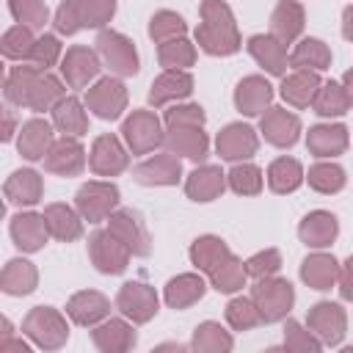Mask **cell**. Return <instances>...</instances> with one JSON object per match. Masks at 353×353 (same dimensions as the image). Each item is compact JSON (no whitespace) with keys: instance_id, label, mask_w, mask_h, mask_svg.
I'll use <instances>...</instances> for the list:
<instances>
[{"instance_id":"obj_1","label":"cell","mask_w":353,"mask_h":353,"mask_svg":"<svg viewBox=\"0 0 353 353\" xmlns=\"http://www.w3.org/2000/svg\"><path fill=\"white\" fill-rule=\"evenodd\" d=\"M3 94L17 108L44 113V110H52L66 97V88L55 74H50V69H39L22 61V66L8 69L3 80Z\"/></svg>"},{"instance_id":"obj_2","label":"cell","mask_w":353,"mask_h":353,"mask_svg":"<svg viewBox=\"0 0 353 353\" xmlns=\"http://www.w3.org/2000/svg\"><path fill=\"white\" fill-rule=\"evenodd\" d=\"M199 11H201V22L196 28L199 50L207 55H218V58L234 55L243 47V39H240V30H237V22H234L229 3L201 0Z\"/></svg>"},{"instance_id":"obj_3","label":"cell","mask_w":353,"mask_h":353,"mask_svg":"<svg viewBox=\"0 0 353 353\" xmlns=\"http://www.w3.org/2000/svg\"><path fill=\"white\" fill-rule=\"evenodd\" d=\"M116 14V0H61L52 25L61 36H74L77 30H105Z\"/></svg>"},{"instance_id":"obj_4","label":"cell","mask_w":353,"mask_h":353,"mask_svg":"<svg viewBox=\"0 0 353 353\" xmlns=\"http://www.w3.org/2000/svg\"><path fill=\"white\" fill-rule=\"evenodd\" d=\"M69 314L52 306H33L22 320V334L41 350H61L69 342Z\"/></svg>"},{"instance_id":"obj_5","label":"cell","mask_w":353,"mask_h":353,"mask_svg":"<svg viewBox=\"0 0 353 353\" xmlns=\"http://www.w3.org/2000/svg\"><path fill=\"white\" fill-rule=\"evenodd\" d=\"M251 298L262 314V323H281L295 306V287L287 279L268 276L256 279V284L251 287Z\"/></svg>"},{"instance_id":"obj_6","label":"cell","mask_w":353,"mask_h":353,"mask_svg":"<svg viewBox=\"0 0 353 353\" xmlns=\"http://www.w3.org/2000/svg\"><path fill=\"white\" fill-rule=\"evenodd\" d=\"M94 44H97V52L102 58V66H108L110 74H116V77H132V74H138L141 61H138V50H135V44H132L130 36L105 28V30H99V36H97Z\"/></svg>"},{"instance_id":"obj_7","label":"cell","mask_w":353,"mask_h":353,"mask_svg":"<svg viewBox=\"0 0 353 353\" xmlns=\"http://www.w3.org/2000/svg\"><path fill=\"white\" fill-rule=\"evenodd\" d=\"M121 193L113 182H102V179H91L83 182L74 193V207L83 215V221L88 223H102L110 218V212L119 210Z\"/></svg>"},{"instance_id":"obj_8","label":"cell","mask_w":353,"mask_h":353,"mask_svg":"<svg viewBox=\"0 0 353 353\" xmlns=\"http://www.w3.org/2000/svg\"><path fill=\"white\" fill-rule=\"evenodd\" d=\"M121 138H124L127 149L138 157V154H149L157 146H163L165 143V130H163V121L157 119V113L132 110L121 121Z\"/></svg>"},{"instance_id":"obj_9","label":"cell","mask_w":353,"mask_h":353,"mask_svg":"<svg viewBox=\"0 0 353 353\" xmlns=\"http://www.w3.org/2000/svg\"><path fill=\"white\" fill-rule=\"evenodd\" d=\"M85 108L102 119V121H116L124 110H127V102H130V94H127V85L121 83V77L116 74H108V77H99L94 85L85 88Z\"/></svg>"},{"instance_id":"obj_10","label":"cell","mask_w":353,"mask_h":353,"mask_svg":"<svg viewBox=\"0 0 353 353\" xmlns=\"http://www.w3.org/2000/svg\"><path fill=\"white\" fill-rule=\"evenodd\" d=\"M130 256H132V251L127 248V243H121L110 229H97L88 237V259L105 276L124 273L130 265Z\"/></svg>"},{"instance_id":"obj_11","label":"cell","mask_w":353,"mask_h":353,"mask_svg":"<svg viewBox=\"0 0 353 353\" xmlns=\"http://www.w3.org/2000/svg\"><path fill=\"white\" fill-rule=\"evenodd\" d=\"M306 328L323 342V347H336V345H342V339L347 334V312L342 309V303L320 301V303L309 306Z\"/></svg>"},{"instance_id":"obj_12","label":"cell","mask_w":353,"mask_h":353,"mask_svg":"<svg viewBox=\"0 0 353 353\" xmlns=\"http://www.w3.org/2000/svg\"><path fill=\"white\" fill-rule=\"evenodd\" d=\"M116 309L135 325H143L157 314L160 298H157L154 287H149L143 281H124L116 292Z\"/></svg>"},{"instance_id":"obj_13","label":"cell","mask_w":353,"mask_h":353,"mask_svg":"<svg viewBox=\"0 0 353 353\" xmlns=\"http://www.w3.org/2000/svg\"><path fill=\"white\" fill-rule=\"evenodd\" d=\"M99 69H102L99 52L83 44L69 47L61 58V77L69 88H88L91 83H97Z\"/></svg>"},{"instance_id":"obj_14","label":"cell","mask_w":353,"mask_h":353,"mask_svg":"<svg viewBox=\"0 0 353 353\" xmlns=\"http://www.w3.org/2000/svg\"><path fill=\"white\" fill-rule=\"evenodd\" d=\"M256 149H259V132L251 124L232 121L215 135V152L221 154V160L243 163V160H251Z\"/></svg>"},{"instance_id":"obj_15","label":"cell","mask_w":353,"mask_h":353,"mask_svg":"<svg viewBox=\"0 0 353 353\" xmlns=\"http://www.w3.org/2000/svg\"><path fill=\"white\" fill-rule=\"evenodd\" d=\"M130 165V152L113 132H102L94 138L88 152V168L97 176H119Z\"/></svg>"},{"instance_id":"obj_16","label":"cell","mask_w":353,"mask_h":353,"mask_svg":"<svg viewBox=\"0 0 353 353\" xmlns=\"http://www.w3.org/2000/svg\"><path fill=\"white\" fill-rule=\"evenodd\" d=\"M132 179L146 188H171L182 179V160L174 152H160L132 168Z\"/></svg>"},{"instance_id":"obj_17","label":"cell","mask_w":353,"mask_h":353,"mask_svg":"<svg viewBox=\"0 0 353 353\" xmlns=\"http://www.w3.org/2000/svg\"><path fill=\"white\" fill-rule=\"evenodd\" d=\"M259 132L262 138L276 149H290L301 138V119L287 108H268L259 116Z\"/></svg>"},{"instance_id":"obj_18","label":"cell","mask_w":353,"mask_h":353,"mask_svg":"<svg viewBox=\"0 0 353 353\" xmlns=\"http://www.w3.org/2000/svg\"><path fill=\"white\" fill-rule=\"evenodd\" d=\"M108 229L127 243V248L132 251V256H149L152 254V237L149 229L143 223V218L135 210H116L108 218Z\"/></svg>"},{"instance_id":"obj_19","label":"cell","mask_w":353,"mask_h":353,"mask_svg":"<svg viewBox=\"0 0 353 353\" xmlns=\"http://www.w3.org/2000/svg\"><path fill=\"white\" fill-rule=\"evenodd\" d=\"M132 325L135 323L127 317H105L91 328V342L99 353H127L138 342V334Z\"/></svg>"},{"instance_id":"obj_20","label":"cell","mask_w":353,"mask_h":353,"mask_svg":"<svg viewBox=\"0 0 353 353\" xmlns=\"http://www.w3.org/2000/svg\"><path fill=\"white\" fill-rule=\"evenodd\" d=\"M165 146L168 152L201 163L210 154V135L199 124H168L165 127Z\"/></svg>"},{"instance_id":"obj_21","label":"cell","mask_w":353,"mask_h":353,"mask_svg":"<svg viewBox=\"0 0 353 353\" xmlns=\"http://www.w3.org/2000/svg\"><path fill=\"white\" fill-rule=\"evenodd\" d=\"M44 171L55 174V176H80L85 171V149L77 138L72 135H61L47 157H44Z\"/></svg>"},{"instance_id":"obj_22","label":"cell","mask_w":353,"mask_h":353,"mask_svg":"<svg viewBox=\"0 0 353 353\" xmlns=\"http://www.w3.org/2000/svg\"><path fill=\"white\" fill-rule=\"evenodd\" d=\"M8 234L14 240V245L22 251V254H36L47 245V237H50V229H47V221H44V212H17L8 223Z\"/></svg>"},{"instance_id":"obj_23","label":"cell","mask_w":353,"mask_h":353,"mask_svg":"<svg viewBox=\"0 0 353 353\" xmlns=\"http://www.w3.org/2000/svg\"><path fill=\"white\" fill-rule=\"evenodd\" d=\"M52 127H55V124L47 121V119H39V116L28 119V121L19 127V132H17V152H19L28 163L44 160L47 152H50V146L55 143Z\"/></svg>"},{"instance_id":"obj_24","label":"cell","mask_w":353,"mask_h":353,"mask_svg":"<svg viewBox=\"0 0 353 353\" xmlns=\"http://www.w3.org/2000/svg\"><path fill=\"white\" fill-rule=\"evenodd\" d=\"M193 85L196 83H193V74L188 69H165L149 85V105L163 108L168 102H182L193 94Z\"/></svg>"},{"instance_id":"obj_25","label":"cell","mask_w":353,"mask_h":353,"mask_svg":"<svg viewBox=\"0 0 353 353\" xmlns=\"http://www.w3.org/2000/svg\"><path fill=\"white\" fill-rule=\"evenodd\" d=\"M273 85L268 83V77H262V74H248V77H243L240 83H237V88H234V108H237V113H243V116H262L268 108H270V102H273Z\"/></svg>"},{"instance_id":"obj_26","label":"cell","mask_w":353,"mask_h":353,"mask_svg":"<svg viewBox=\"0 0 353 353\" xmlns=\"http://www.w3.org/2000/svg\"><path fill=\"white\" fill-rule=\"evenodd\" d=\"M66 314L74 325L94 328L110 314V298L102 295L99 290H80L66 301Z\"/></svg>"},{"instance_id":"obj_27","label":"cell","mask_w":353,"mask_h":353,"mask_svg":"<svg viewBox=\"0 0 353 353\" xmlns=\"http://www.w3.org/2000/svg\"><path fill=\"white\" fill-rule=\"evenodd\" d=\"M248 52L251 58L273 77H284L290 69V55H287V44L279 41L273 33H256L248 39Z\"/></svg>"},{"instance_id":"obj_28","label":"cell","mask_w":353,"mask_h":353,"mask_svg":"<svg viewBox=\"0 0 353 353\" xmlns=\"http://www.w3.org/2000/svg\"><path fill=\"white\" fill-rule=\"evenodd\" d=\"M347 146H350V130L345 124H314L306 132V149L320 160L339 157L345 154Z\"/></svg>"},{"instance_id":"obj_29","label":"cell","mask_w":353,"mask_h":353,"mask_svg":"<svg viewBox=\"0 0 353 353\" xmlns=\"http://www.w3.org/2000/svg\"><path fill=\"white\" fill-rule=\"evenodd\" d=\"M339 234V221L334 212L328 210H312L303 215V221L298 223V237L306 248H328Z\"/></svg>"},{"instance_id":"obj_30","label":"cell","mask_w":353,"mask_h":353,"mask_svg":"<svg viewBox=\"0 0 353 353\" xmlns=\"http://www.w3.org/2000/svg\"><path fill=\"white\" fill-rule=\"evenodd\" d=\"M226 188H229V182H226V174L221 171V165H210V163L193 168L185 179V193L196 204L215 201L218 196H223Z\"/></svg>"},{"instance_id":"obj_31","label":"cell","mask_w":353,"mask_h":353,"mask_svg":"<svg viewBox=\"0 0 353 353\" xmlns=\"http://www.w3.org/2000/svg\"><path fill=\"white\" fill-rule=\"evenodd\" d=\"M3 196L8 204L14 207H36L44 196V179L39 171L33 168H17L6 185H3Z\"/></svg>"},{"instance_id":"obj_32","label":"cell","mask_w":353,"mask_h":353,"mask_svg":"<svg viewBox=\"0 0 353 353\" xmlns=\"http://www.w3.org/2000/svg\"><path fill=\"white\" fill-rule=\"evenodd\" d=\"M301 281L309 290L325 292V290L336 287V281H339V262L334 259V254H325L320 248V251L303 256V262H301Z\"/></svg>"},{"instance_id":"obj_33","label":"cell","mask_w":353,"mask_h":353,"mask_svg":"<svg viewBox=\"0 0 353 353\" xmlns=\"http://www.w3.org/2000/svg\"><path fill=\"white\" fill-rule=\"evenodd\" d=\"M320 85H323V80H320L317 72H312V69H292L290 74L281 77L279 94H281V99L290 108H309L314 102V94H317Z\"/></svg>"},{"instance_id":"obj_34","label":"cell","mask_w":353,"mask_h":353,"mask_svg":"<svg viewBox=\"0 0 353 353\" xmlns=\"http://www.w3.org/2000/svg\"><path fill=\"white\" fill-rule=\"evenodd\" d=\"M207 292V281L199 273H179L174 279H168V284L163 287V301L168 309H188L193 303H199Z\"/></svg>"},{"instance_id":"obj_35","label":"cell","mask_w":353,"mask_h":353,"mask_svg":"<svg viewBox=\"0 0 353 353\" xmlns=\"http://www.w3.org/2000/svg\"><path fill=\"white\" fill-rule=\"evenodd\" d=\"M303 25H306V11L298 0H279L273 14H270V33L284 41V44H292L298 41V36L303 33Z\"/></svg>"},{"instance_id":"obj_36","label":"cell","mask_w":353,"mask_h":353,"mask_svg":"<svg viewBox=\"0 0 353 353\" xmlns=\"http://www.w3.org/2000/svg\"><path fill=\"white\" fill-rule=\"evenodd\" d=\"M44 221L50 229V237L61 240V243H74L83 237V215L77 212V207L69 204H47L44 207Z\"/></svg>"},{"instance_id":"obj_37","label":"cell","mask_w":353,"mask_h":353,"mask_svg":"<svg viewBox=\"0 0 353 353\" xmlns=\"http://www.w3.org/2000/svg\"><path fill=\"white\" fill-rule=\"evenodd\" d=\"M190 265L199 270V273H212L215 268H221L229 256H232V248L226 245V240H221L218 234H201L190 243Z\"/></svg>"},{"instance_id":"obj_38","label":"cell","mask_w":353,"mask_h":353,"mask_svg":"<svg viewBox=\"0 0 353 353\" xmlns=\"http://www.w3.org/2000/svg\"><path fill=\"white\" fill-rule=\"evenodd\" d=\"M36 287H39V270L33 262H28L22 256H14L6 262V268L0 273V290L6 295L22 298V295H30Z\"/></svg>"},{"instance_id":"obj_39","label":"cell","mask_w":353,"mask_h":353,"mask_svg":"<svg viewBox=\"0 0 353 353\" xmlns=\"http://www.w3.org/2000/svg\"><path fill=\"white\" fill-rule=\"evenodd\" d=\"M85 102H80L77 97H63L50 113H52V124L61 135H72V138H83L88 132V116H85Z\"/></svg>"},{"instance_id":"obj_40","label":"cell","mask_w":353,"mask_h":353,"mask_svg":"<svg viewBox=\"0 0 353 353\" xmlns=\"http://www.w3.org/2000/svg\"><path fill=\"white\" fill-rule=\"evenodd\" d=\"M290 69H312V72L331 69V47L314 36L301 39L290 52Z\"/></svg>"},{"instance_id":"obj_41","label":"cell","mask_w":353,"mask_h":353,"mask_svg":"<svg viewBox=\"0 0 353 353\" xmlns=\"http://www.w3.org/2000/svg\"><path fill=\"white\" fill-rule=\"evenodd\" d=\"M268 188L279 196H287V193H295L303 182H306V174H303V165L295 160V157H276L270 165H268Z\"/></svg>"},{"instance_id":"obj_42","label":"cell","mask_w":353,"mask_h":353,"mask_svg":"<svg viewBox=\"0 0 353 353\" xmlns=\"http://www.w3.org/2000/svg\"><path fill=\"white\" fill-rule=\"evenodd\" d=\"M312 110L317 116H323V119H339V116H345L350 110V97H347L345 85L336 83V80H325L317 88V94H314Z\"/></svg>"},{"instance_id":"obj_43","label":"cell","mask_w":353,"mask_h":353,"mask_svg":"<svg viewBox=\"0 0 353 353\" xmlns=\"http://www.w3.org/2000/svg\"><path fill=\"white\" fill-rule=\"evenodd\" d=\"M190 347L196 353H229L234 347V339L232 334L215 323V320H204L193 328V339H190Z\"/></svg>"},{"instance_id":"obj_44","label":"cell","mask_w":353,"mask_h":353,"mask_svg":"<svg viewBox=\"0 0 353 353\" xmlns=\"http://www.w3.org/2000/svg\"><path fill=\"white\" fill-rule=\"evenodd\" d=\"M306 182H309L312 190H317V193H323V196H331V193H339V190L345 188L347 176H345V168H342L339 163H334V160H320V163H314V165L309 168Z\"/></svg>"},{"instance_id":"obj_45","label":"cell","mask_w":353,"mask_h":353,"mask_svg":"<svg viewBox=\"0 0 353 353\" xmlns=\"http://www.w3.org/2000/svg\"><path fill=\"white\" fill-rule=\"evenodd\" d=\"M245 281H248V270H245V262L240 259V256H229L221 268H215L212 273H210V284H212V290L215 292H223V295H234V292H240L243 287H245Z\"/></svg>"},{"instance_id":"obj_46","label":"cell","mask_w":353,"mask_h":353,"mask_svg":"<svg viewBox=\"0 0 353 353\" xmlns=\"http://www.w3.org/2000/svg\"><path fill=\"white\" fill-rule=\"evenodd\" d=\"M157 61L163 69H188L196 63V44L185 36L157 44Z\"/></svg>"},{"instance_id":"obj_47","label":"cell","mask_w":353,"mask_h":353,"mask_svg":"<svg viewBox=\"0 0 353 353\" xmlns=\"http://www.w3.org/2000/svg\"><path fill=\"white\" fill-rule=\"evenodd\" d=\"M33 44H36L33 28H28V25H14V28H8V30L3 33V39H0V52H3V58H8V61H28Z\"/></svg>"},{"instance_id":"obj_48","label":"cell","mask_w":353,"mask_h":353,"mask_svg":"<svg viewBox=\"0 0 353 353\" xmlns=\"http://www.w3.org/2000/svg\"><path fill=\"white\" fill-rule=\"evenodd\" d=\"M226 182L229 188L237 193V196H256L262 193V185H265V176H262V168L254 165V163H234L232 171L226 174Z\"/></svg>"},{"instance_id":"obj_49","label":"cell","mask_w":353,"mask_h":353,"mask_svg":"<svg viewBox=\"0 0 353 353\" xmlns=\"http://www.w3.org/2000/svg\"><path fill=\"white\" fill-rule=\"evenodd\" d=\"M226 323L232 331H251L256 325H262V314L254 303V298H245V295H237L226 303Z\"/></svg>"},{"instance_id":"obj_50","label":"cell","mask_w":353,"mask_h":353,"mask_svg":"<svg viewBox=\"0 0 353 353\" xmlns=\"http://www.w3.org/2000/svg\"><path fill=\"white\" fill-rule=\"evenodd\" d=\"M188 33V22L176 14V11H154L152 19H149V39L154 44H163V41H171V39H179Z\"/></svg>"},{"instance_id":"obj_51","label":"cell","mask_w":353,"mask_h":353,"mask_svg":"<svg viewBox=\"0 0 353 353\" xmlns=\"http://www.w3.org/2000/svg\"><path fill=\"white\" fill-rule=\"evenodd\" d=\"M8 11L17 25H28L33 30H44L50 22V8L44 0H8Z\"/></svg>"},{"instance_id":"obj_52","label":"cell","mask_w":353,"mask_h":353,"mask_svg":"<svg viewBox=\"0 0 353 353\" xmlns=\"http://www.w3.org/2000/svg\"><path fill=\"white\" fill-rule=\"evenodd\" d=\"M284 350H295V353H320L323 342L303 328L298 320H287L284 323Z\"/></svg>"},{"instance_id":"obj_53","label":"cell","mask_w":353,"mask_h":353,"mask_svg":"<svg viewBox=\"0 0 353 353\" xmlns=\"http://www.w3.org/2000/svg\"><path fill=\"white\" fill-rule=\"evenodd\" d=\"M61 58H63L61 39H58L55 33H41V36L36 39L33 50H30V58H28L25 63H33V66H39V69H50V66H55Z\"/></svg>"},{"instance_id":"obj_54","label":"cell","mask_w":353,"mask_h":353,"mask_svg":"<svg viewBox=\"0 0 353 353\" xmlns=\"http://www.w3.org/2000/svg\"><path fill=\"white\" fill-rule=\"evenodd\" d=\"M245 270H248V279H268V276H276V273L281 270V254H279V248L256 251L254 256L245 259Z\"/></svg>"},{"instance_id":"obj_55","label":"cell","mask_w":353,"mask_h":353,"mask_svg":"<svg viewBox=\"0 0 353 353\" xmlns=\"http://www.w3.org/2000/svg\"><path fill=\"white\" fill-rule=\"evenodd\" d=\"M163 121H165V127H168V124H199V127H204L207 113H204V108L196 105V102H176V105H171V108L163 113Z\"/></svg>"},{"instance_id":"obj_56","label":"cell","mask_w":353,"mask_h":353,"mask_svg":"<svg viewBox=\"0 0 353 353\" xmlns=\"http://www.w3.org/2000/svg\"><path fill=\"white\" fill-rule=\"evenodd\" d=\"M339 295L342 301H353V254L339 265Z\"/></svg>"},{"instance_id":"obj_57","label":"cell","mask_w":353,"mask_h":353,"mask_svg":"<svg viewBox=\"0 0 353 353\" xmlns=\"http://www.w3.org/2000/svg\"><path fill=\"white\" fill-rule=\"evenodd\" d=\"M14 132H19L17 130V119H14V110L11 108H3V132H0V141H11L14 138Z\"/></svg>"},{"instance_id":"obj_58","label":"cell","mask_w":353,"mask_h":353,"mask_svg":"<svg viewBox=\"0 0 353 353\" xmlns=\"http://www.w3.org/2000/svg\"><path fill=\"white\" fill-rule=\"evenodd\" d=\"M0 353H30V345L8 336V339H0Z\"/></svg>"},{"instance_id":"obj_59","label":"cell","mask_w":353,"mask_h":353,"mask_svg":"<svg viewBox=\"0 0 353 353\" xmlns=\"http://www.w3.org/2000/svg\"><path fill=\"white\" fill-rule=\"evenodd\" d=\"M342 36L347 41H353V6H345L342 8Z\"/></svg>"},{"instance_id":"obj_60","label":"cell","mask_w":353,"mask_h":353,"mask_svg":"<svg viewBox=\"0 0 353 353\" xmlns=\"http://www.w3.org/2000/svg\"><path fill=\"white\" fill-rule=\"evenodd\" d=\"M342 85H345V91H347V97H350V105H353V69H347V72L342 74Z\"/></svg>"}]
</instances>
